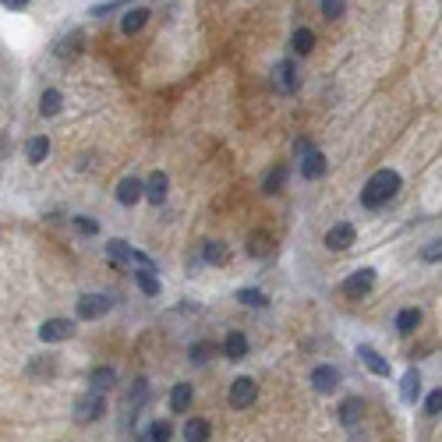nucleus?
Here are the masks:
<instances>
[{
    "label": "nucleus",
    "instance_id": "obj_23",
    "mask_svg": "<svg viewBox=\"0 0 442 442\" xmlns=\"http://www.w3.org/2000/svg\"><path fill=\"white\" fill-rule=\"evenodd\" d=\"M131 244L128 241H120V237H114L110 244H107V259L114 262V265H131Z\"/></svg>",
    "mask_w": 442,
    "mask_h": 442
},
{
    "label": "nucleus",
    "instance_id": "obj_4",
    "mask_svg": "<svg viewBox=\"0 0 442 442\" xmlns=\"http://www.w3.org/2000/svg\"><path fill=\"white\" fill-rule=\"evenodd\" d=\"M255 396H259V382H255V378H248V375L234 378V382H230V393H226V400H230V407H234V411L251 407V404H255Z\"/></svg>",
    "mask_w": 442,
    "mask_h": 442
},
{
    "label": "nucleus",
    "instance_id": "obj_8",
    "mask_svg": "<svg viewBox=\"0 0 442 442\" xmlns=\"http://www.w3.org/2000/svg\"><path fill=\"white\" fill-rule=\"evenodd\" d=\"M375 290V269H357L354 276L343 280V294L347 298H365V294Z\"/></svg>",
    "mask_w": 442,
    "mask_h": 442
},
{
    "label": "nucleus",
    "instance_id": "obj_21",
    "mask_svg": "<svg viewBox=\"0 0 442 442\" xmlns=\"http://www.w3.org/2000/svg\"><path fill=\"white\" fill-rule=\"evenodd\" d=\"M50 156V138L47 135H36V138H29V145H25V159L32 163V166H39Z\"/></svg>",
    "mask_w": 442,
    "mask_h": 442
},
{
    "label": "nucleus",
    "instance_id": "obj_31",
    "mask_svg": "<svg viewBox=\"0 0 442 442\" xmlns=\"http://www.w3.org/2000/svg\"><path fill=\"white\" fill-rule=\"evenodd\" d=\"M213 354H216V343L213 340H198V343H192V350H187V357H192L195 365H205Z\"/></svg>",
    "mask_w": 442,
    "mask_h": 442
},
{
    "label": "nucleus",
    "instance_id": "obj_32",
    "mask_svg": "<svg viewBox=\"0 0 442 442\" xmlns=\"http://www.w3.org/2000/svg\"><path fill=\"white\" fill-rule=\"evenodd\" d=\"M237 301L241 304H248V308H265V294L262 290H255V287H244V290H237Z\"/></svg>",
    "mask_w": 442,
    "mask_h": 442
},
{
    "label": "nucleus",
    "instance_id": "obj_10",
    "mask_svg": "<svg viewBox=\"0 0 442 442\" xmlns=\"http://www.w3.org/2000/svg\"><path fill=\"white\" fill-rule=\"evenodd\" d=\"M357 357L365 361V368L372 372V375H378V378H389V361L382 354H378L372 343H357Z\"/></svg>",
    "mask_w": 442,
    "mask_h": 442
},
{
    "label": "nucleus",
    "instance_id": "obj_11",
    "mask_svg": "<svg viewBox=\"0 0 442 442\" xmlns=\"http://www.w3.org/2000/svg\"><path fill=\"white\" fill-rule=\"evenodd\" d=\"M248 350H251V343H248V336H244V333L230 329V333L223 336V354H226V361H244Z\"/></svg>",
    "mask_w": 442,
    "mask_h": 442
},
{
    "label": "nucleus",
    "instance_id": "obj_26",
    "mask_svg": "<svg viewBox=\"0 0 442 442\" xmlns=\"http://www.w3.org/2000/svg\"><path fill=\"white\" fill-rule=\"evenodd\" d=\"M60 107H64V96H60L57 89H47L43 96H39V114L43 117H57Z\"/></svg>",
    "mask_w": 442,
    "mask_h": 442
},
{
    "label": "nucleus",
    "instance_id": "obj_34",
    "mask_svg": "<svg viewBox=\"0 0 442 442\" xmlns=\"http://www.w3.org/2000/svg\"><path fill=\"white\" fill-rule=\"evenodd\" d=\"M421 262H442V237L428 241L425 248H421Z\"/></svg>",
    "mask_w": 442,
    "mask_h": 442
},
{
    "label": "nucleus",
    "instance_id": "obj_20",
    "mask_svg": "<svg viewBox=\"0 0 442 442\" xmlns=\"http://www.w3.org/2000/svg\"><path fill=\"white\" fill-rule=\"evenodd\" d=\"M192 400H195V389L187 386V382H177V386L170 389V411H174V414H184L187 407H192Z\"/></svg>",
    "mask_w": 442,
    "mask_h": 442
},
{
    "label": "nucleus",
    "instance_id": "obj_25",
    "mask_svg": "<svg viewBox=\"0 0 442 442\" xmlns=\"http://www.w3.org/2000/svg\"><path fill=\"white\" fill-rule=\"evenodd\" d=\"M269 251H272V237L265 234V230H255V234L248 237V255L251 259H265Z\"/></svg>",
    "mask_w": 442,
    "mask_h": 442
},
{
    "label": "nucleus",
    "instance_id": "obj_9",
    "mask_svg": "<svg viewBox=\"0 0 442 442\" xmlns=\"http://www.w3.org/2000/svg\"><path fill=\"white\" fill-rule=\"evenodd\" d=\"M354 237H357L354 223H333V226L326 230V248H333V251H347V248L354 244Z\"/></svg>",
    "mask_w": 442,
    "mask_h": 442
},
{
    "label": "nucleus",
    "instance_id": "obj_33",
    "mask_svg": "<svg viewBox=\"0 0 442 442\" xmlns=\"http://www.w3.org/2000/svg\"><path fill=\"white\" fill-rule=\"evenodd\" d=\"M75 230H78L81 237H96L99 234V223L92 216H75Z\"/></svg>",
    "mask_w": 442,
    "mask_h": 442
},
{
    "label": "nucleus",
    "instance_id": "obj_27",
    "mask_svg": "<svg viewBox=\"0 0 442 442\" xmlns=\"http://www.w3.org/2000/svg\"><path fill=\"white\" fill-rule=\"evenodd\" d=\"M417 326H421V311L417 308H404V311L396 315V333L400 336H411Z\"/></svg>",
    "mask_w": 442,
    "mask_h": 442
},
{
    "label": "nucleus",
    "instance_id": "obj_2",
    "mask_svg": "<svg viewBox=\"0 0 442 442\" xmlns=\"http://www.w3.org/2000/svg\"><path fill=\"white\" fill-rule=\"evenodd\" d=\"M103 414H107V396L89 389L86 396H78L75 400V421L78 425H92V421H99Z\"/></svg>",
    "mask_w": 442,
    "mask_h": 442
},
{
    "label": "nucleus",
    "instance_id": "obj_7",
    "mask_svg": "<svg viewBox=\"0 0 442 442\" xmlns=\"http://www.w3.org/2000/svg\"><path fill=\"white\" fill-rule=\"evenodd\" d=\"M75 336V322L71 319H47L39 326V340L43 343H60V340H71Z\"/></svg>",
    "mask_w": 442,
    "mask_h": 442
},
{
    "label": "nucleus",
    "instance_id": "obj_24",
    "mask_svg": "<svg viewBox=\"0 0 442 442\" xmlns=\"http://www.w3.org/2000/svg\"><path fill=\"white\" fill-rule=\"evenodd\" d=\"M145 22H149V11H145V8H135V11H128V14L120 18V32H124V36H135V32H142Z\"/></svg>",
    "mask_w": 442,
    "mask_h": 442
},
{
    "label": "nucleus",
    "instance_id": "obj_1",
    "mask_svg": "<svg viewBox=\"0 0 442 442\" xmlns=\"http://www.w3.org/2000/svg\"><path fill=\"white\" fill-rule=\"evenodd\" d=\"M400 192V174L396 170H375L365 187H361V205L365 209H382L386 202H393Z\"/></svg>",
    "mask_w": 442,
    "mask_h": 442
},
{
    "label": "nucleus",
    "instance_id": "obj_6",
    "mask_svg": "<svg viewBox=\"0 0 442 442\" xmlns=\"http://www.w3.org/2000/svg\"><path fill=\"white\" fill-rule=\"evenodd\" d=\"M340 382H343V375H340V368L336 365H319L311 372V389L315 393H336L340 389Z\"/></svg>",
    "mask_w": 442,
    "mask_h": 442
},
{
    "label": "nucleus",
    "instance_id": "obj_35",
    "mask_svg": "<svg viewBox=\"0 0 442 442\" xmlns=\"http://www.w3.org/2000/svg\"><path fill=\"white\" fill-rule=\"evenodd\" d=\"M425 414H428V417H439V414H442V386L428 393V400H425Z\"/></svg>",
    "mask_w": 442,
    "mask_h": 442
},
{
    "label": "nucleus",
    "instance_id": "obj_5",
    "mask_svg": "<svg viewBox=\"0 0 442 442\" xmlns=\"http://www.w3.org/2000/svg\"><path fill=\"white\" fill-rule=\"evenodd\" d=\"M110 308H114V301L107 298V294H81V298H78V319L96 322V319H103Z\"/></svg>",
    "mask_w": 442,
    "mask_h": 442
},
{
    "label": "nucleus",
    "instance_id": "obj_3",
    "mask_svg": "<svg viewBox=\"0 0 442 442\" xmlns=\"http://www.w3.org/2000/svg\"><path fill=\"white\" fill-rule=\"evenodd\" d=\"M301 86V75H298V64H294V57H283L276 68H272V89L290 96V92H298Z\"/></svg>",
    "mask_w": 442,
    "mask_h": 442
},
{
    "label": "nucleus",
    "instance_id": "obj_38",
    "mask_svg": "<svg viewBox=\"0 0 442 442\" xmlns=\"http://www.w3.org/2000/svg\"><path fill=\"white\" fill-rule=\"evenodd\" d=\"M0 4H4L8 11H25V8H29V0H0Z\"/></svg>",
    "mask_w": 442,
    "mask_h": 442
},
{
    "label": "nucleus",
    "instance_id": "obj_19",
    "mask_svg": "<svg viewBox=\"0 0 442 442\" xmlns=\"http://www.w3.org/2000/svg\"><path fill=\"white\" fill-rule=\"evenodd\" d=\"M417 396H421V372L417 368H407L404 382H400V400H404V404H414Z\"/></svg>",
    "mask_w": 442,
    "mask_h": 442
},
{
    "label": "nucleus",
    "instance_id": "obj_17",
    "mask_svg": "<svg viewBox=\"0 0 442 442\" xmlns=\"http://www.w3.org/2000/svg\"><path fill=\"white\" fill-rule=\"evenodd\" d=\"M114 386H117V372H114L110 365H99V368L89 372V389L107 393V389H114Z\"/></svg>",
    "mask_w": 442,
    "mask_h": 442
},
{
    "label": "nucleus",
    "instance_id": "obj_15",
    "mask_svg": "<svg viewBox=\"0 0 442 442\" xmlns=\"http://www.w3.org/2000/svg\"><path fill=\"white\" fill-rule=\"evenodd\" d=\"M326 166H329V159H326L319 149H311L308 156H301V177H308V181H319V177L326 174Z\"/></svg>",
    "mask_w": 442,
    "mask_h": 442
},
{
    "label": "nucleus",
    "instance_id": "obj_29",
    "mask_svg": "<svg viewBox=\"0 0 442 442\" xmlns=\"http://www.w3.org/2000/svg\"><path fill=\"white\" fill-rule=\"evenodd\" d=\"M170 435H174V425H170V421H153L149 432L142 435V442H170Z\"/></svg>",
    "mask_w": 442,
    "mask_h": 442
},
{
    "label": "nucleus",
    "instance_id": "obj_37",
    "mask_svg": "<svg viewBox=\"0 0 442 442\" xmlns=\"http://www.w3.org/2000/svg\"><path fill=\"white\" fill-rule=\"evenodd\" d=\"M319 8H322V14L326 18H343V0H319Z\"/></svg>",
    "mask_w": 442,
    "mask_h": 442
},
{
    "label": "nucleus",
    "instance_id": "obj_22",
    "mask_svg": "<svg viewBox=\"0 0 442 442\" xmlns=\"http://www.w3.org/2000/svg\"><path fill=\"white\" fill-rule=\"evenodd\" d=\"M135 283H138V290L145 294V298H159V276H156V269H135Z\"/></svg>",
    "mask_w": 442,
    "mask_h": 442
},
{
    "label": "nucleus",
    "instance_id": "obj_18",
    "mask_svg": "<svg viewBox=\"0 0 442 442\" xmlns=\"http://www.w3.org/2000/svg\"><path fill=\"white\" fill-rule=\"evenodd\" d=\"M361 411H365V404H361V400H357V396H347L343 400V404L340 407H336V414H340V425H357V421H361Z\"/></svg>",
    "mask_w": 442,
    "mask_h": 442
},
{
    "label": "nucleus",
    "instance_id": "obj_30",
    "mask_svg": "<svg viewBox=\"0 0 442 442\" xmlns=\"http://www.w3.org/2000/svg\"><path fill=\"white\" fill-rule=\"evenodd\" d=\"M283 181H287V166H272V170L262 177V192H265V195L280 192V187H283Z\"/></svg>",
    "mask_w": 442,
    "mask_h": 442
},
{
    "label": "nucleus",
    "instance_id": "obj_28",
    "mask_svg": "<svg viewBox=\"0 0 442 442\" xmlns=\"http://www.w3.org/2000/svg\"><path fill=\"white\" fill-rule=\"evenodd\" d=\"M290 50H294V53H301V57H304V53H311V50H315V32L301 25L298 32L290 36Z\"/></svg>",
    "mask_w": 442,
    "mask_h": 442
},
{
    "label": "nucleus",
    "instance_id": "obj_14",
    "mask_svg": "<svg viewBox=\"0 0 442 442\" xmlns=\"http://www.w3.org/2000/svg\"><path fill=\"white\" fill-rule=\"evenodd\" d=\"M181 435H184V442H209L213 439V425H209L205 417H187Z\"/></svg>",
    "mask_w": 442,
    "mask_h": 442
},
{
    "label": "nucleus",
    "instance_id": "obj_12",
    "mask_svg": "<svg viewBox=\"0 0 442 442\" xmlns=\"http://www.w3.org/2000/svg\"><path fill=\"white\" fill-rule=\"evenodd\" d=\"M138 198H145V184H142L138 177H120V184H117V202H120L124 209H131Z\"/></svg>",
    "mask_w": 442,
    "mask_h": 442
},
{
    "label": "nucleus",
    "instance_id": "obj_16",
    "mask_svg": "<svg viewBox=\"0 0 442 442\" xmlns=\"http://www.w3.org/2000/svg\"><path fill=\"white\" fill-rule=\"evenodd\" d=\"M145 400H149V378H135L131 389L124 393V411H131V414H135V411L145 404Z\"/></svg>",
    "mask_w": 442,
    "mask_h": 442
},
{
    "label": "nucleus",
    "instance_id": "obj_36",
    "mask_svg": "<svg viewBox=\"0 0 442 442\" xmlns=\"http://www.w3.org/2000/svg\"><path fill=\"white\" fill-rule=\"evenodd\" d=\"M226 259V248L220 241H205V262H223Z\"/></svg>",
    "mask_w": 442,
    "mask_h": 442
},
{
    "label": "nucleus",
    "instance_id": "obj_13",
    "mask_svg": "<svg viewBox=\"0 0 442 442\" xmlns=\"http://www.w3.org/2000/svg\"><path fill=\"white\" fill-rule=\"evenodd\" d=\"M166 195H170V177H166L163 170H156L149 181H145V198H149L153 205H163Z\"/></svg>",
    "mask_w": 442,
    "mask_h": 442
}]
</instances>
